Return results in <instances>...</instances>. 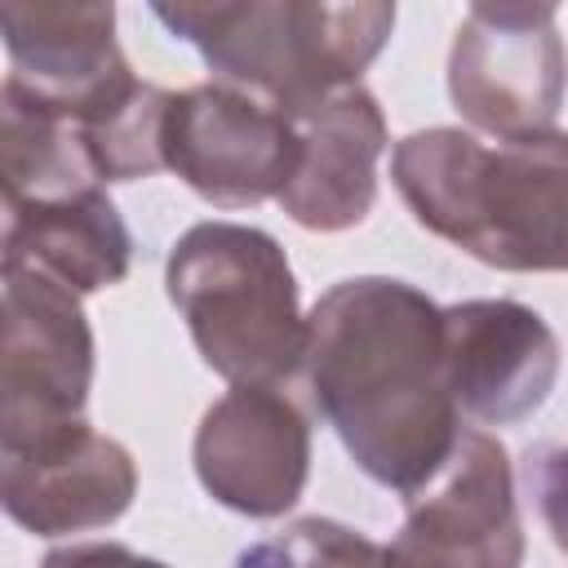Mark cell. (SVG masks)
<instances>
[{"mask_svg": "<svg viewBox=\"0 0 568 568\" xmlns=\"http://www.w3.org/2000/svg\"><path fill=\"white\" fill-rule=\"evenodd\" d=\"M390 178L408 213L497 271H568V133L479 142L435 124L395 142Z\"/></svg>", "mask_w": 568, "mask_h": 568, "instance_id": "obj_2", "label": "cell"}, {"mask_svg": "<svg viewBox=\"0 0 568 568\" xmlns=\"http://www.w3.org/2000/svg\"><path fill=\"white\" fill-rule=\"evenodd\" d=\"M93 386V328L80 293L36 266L4 262L0 439L75 422Z\"/></svg>", "mask_w": 568, "mask_h": 568, "instance_id": "obj_7", "label": "cell"}, {"mask_svg": "<svg viewBox=\"0 0 568 568\" xmlns=\"http://www.w3.org/2000/svg\"><path fill=\"white\" fill-rule=\"evenodd\" d=\"M40 568H169V564L146 559L120 541H75V546L49 550Z\"/></svg>", "mask_w": 568, "mask_h": 568, "instance_id": "obj_17", "label": "cell"}, {"mask_svg": "<svg viewBox=\"0 0 568 568\" xmlns=\"http://www.w3.org/2000/svg\"><path fill=\"white\" fill-rule=\"evenodd\" d=\"M306 382L351 462L404 501L462 439L448 386L444 306L390 275H355L306 315Z\"/></svg>", "mask_w": 568, "mask_h": 568, "instance_id": "obj_1", "label": "cell"}, {"mask_svg": "<svg viewBox=\"0 0 568 568\" xmlns=\"http://www.w3.org/2000/svg\"><path fill=\"white\" fill-rule=\"evenodd\" d=\"M235 568H386V550L337 519L306 515L284 532L240 550Z\"/></svg>", "mask_w": 568, "mask_h": 568, "instance_id": "obj_15", "label": "cell"}, {"mask_svg": "<svg viewBox=\"0 0 568 568\" xmlns=\"http://www.w3.org/2000/svg\"><path fill=\"white\" fill-rule=\"evenodd\" d=\"M164 284L200 359L231 386H280L306 359V315L275 235L195 222L164 262Z\"/></svg>", "mask_w": 568, "mask_h": 568, "instance_id": "obj_4", "label": "cell"}, {"mask_svg": "<svg viewBox=\"0 0 568 568\" xmlns=\"http://www.w3.org/2000/svg\"><path fill=\"white\" fill-rule=\"evenodd\" d=\"M160 160L200 200L217 209H248L284 195L302 160V138L293 115L266 98L209 80L169 93Z\"/></svg>", "mask_w": 568, "mask_h": 568, "instance_id": "obj_6", "label": "cell"}, {"mask_svg": "<svg viewBox=\"0 0 568 568\" xmlns=\"http://www.w3.org/2000/svg\"><path fill=\"white\" fill-rule=\"evenodd\" d=\"M568 58L555 4H470L448 49V98L501 142L555 133Z\"/></svg>", "mask_w": 568, "mask_h": 568, "instance_id": "obj_5", "label": "cell"}, {"mask_svg": "<svg viewBox=\"0 0 568 568\" xmlns=\"http://www.w3.org/2000/svg\"><path fill=\"white\" fill-rule=\"evenodd\" d=\"M133 453L84 417L0 439V501L36 537L106 528L133 506Z\"/></svg>", "mask_w": 568, "mask_h": 568, "instance_id": "obj_9", "label": "cell"}, {"mask_svg": "<svg viewBox=\"0 0 568 568\" xmlns=\"http://www.w3.org/2000/svg\"><path fill=\"white\" fill-rule=\"evenodd\" d=\"M524 524L501 439L462 430L448 466L408 497V519L386 546V568H519Z\"/></svg>", "mask_w": 568, "mask_h": 568, "instance_id": "obj_8", "label": "cell"}, {"mask_svg": "<svg viewBox=\"0 0 568 568\" xmlns=\"http://www.w3.org/2000/svg\"><path fill=\"white\" fill-rule=\"evenodd\" d=\"M4 262L36 266L71 293H98L129 275L133 235L106 186L4 200Z\"/></svg>", "mask_w": 568, "mask_h": 568, "instance_id": "obj_14", "label": "cell"}, {"mask_svg": "<svg viewBox=\"0 0 568 568\" xmlns=\"http://www.w3.org/2000/svg\"><path fill=\"white\" fill-rule=\"evenodd\" d=\"M524 479H528V493L537 497V510H541L550 541L568 555V448L564 444L528 448Z\"/></svg>", "mask_w": 568, "mask_h": 568, "instance_id": "obj_16", "label": "cell"}, {"mask_svg": "<svg viewBox=\"0 0 568 568\" xmlns=\"http://www.w3.org/2000/svg\"><path fill=\"white\" fill-rule=\"evenodd\" d=\"M448 386L462 413L488 426L532 417L559 377V337L510 297H475L444 306Z\"/></svg>", "mask_w": 568, "mask_h": 568, "instance_id": "obj_12", "label": "cell"}, {"mask_svg": "<svg viewBox=\"0 0 568 568\" xmlns=\"http://www.w3.org/2000/svg\"><path fill=\"white\" fill-rule=\"evenodd\" d=\"M9 84L71 129L124 102L142 80L115 44V4H0Z\"/></svg>", "mask_w": 568, "mask_h": 568, "instance_id": "obj_11", "label": "cell"}, {"mask_svg": "<svg viewBox=\"0 0 568 568\" xmlns=\"http://www.w3.org/2000/svg\"><path fill=\"white\" fill-rule=\"evenodd\" d=\"M191 462L213 501L275 519L297 506L311 475L306 413L280 386H231L200 417Z\"/></svg>", "mask_w": 568, "mask_h": 568, "instance_id": "obj_10", "label": "cell"}, {"mask_svg": "<svg viewBox=\"0 0 568 568\" xmlns=\"http://www.w3.org/2000/svg\"><path fill=\"white\" fill-rule=\"evenodd\" d=\"M151 13L200 49L222 84L302 111L368 71L395 27V4L355 0H235V4H151Z\"/></svg>", "mask_w": 568, "mask_h": 568, "instance_id": "obj_3", "label": "cell"}, {"mask_svg": "<svg viewBox=\"0 0 568 568\" xmlns=\"http://www.w3.org/2000/svg\"><path fill=\"white\" fill-rule=\"evenodd\" d=\"M297 124L302 160L280 209L306 231L359 226L377 200V160L386 151V115L364 84L284 111Z\"/></svg>", "mask_w": 568, "mask_h": 568, "instance_id": "obj_13", "label": "cell"}]
</instances>
